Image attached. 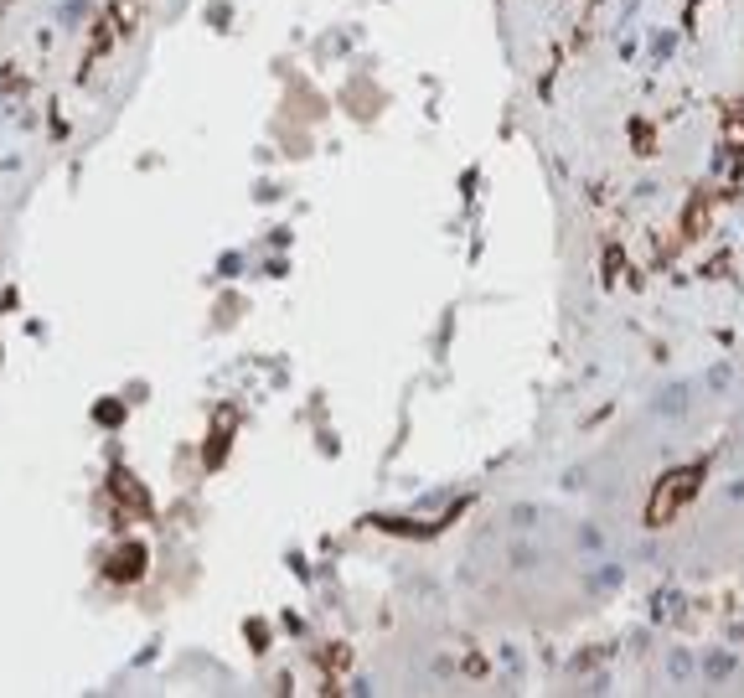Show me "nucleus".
Instances as JSON below:
<instances>
[{"label": "nucleus", "mask_w": 744, "mask_h": 698, "mask_svg": "<svg viewBox=\"0 0 744 698\" xmlns=\"http://www.w3.org/2000/svg\"><path fill=\"white\" fill-rule=\"evenodd\" d=\"M693 487H698V471H678V476H667V487H661V492L651 497V513H646V517H651V523L661 528V523H667V517H672V513L682 507V497L693 492Z\"/></svg>", "instance_id": "1"}, {"label": "nucleus", "mask_w": 744, "mask_h": 698, "mask_svg": "<svg viewBox=\"0 0 744 698\" xmlns=\"http://www.w3.org/2000/svg\"><path fill=\"white\" fill-rule=\"evenodd\" d=\"M734 667H740V658L723 652V647L703 652V683H729V678H734Z\"/></svg>", "instance_id": "2"}, {"label": "nucleus", "mask_w": 744, "mask_h": 698, "mask_svg": "<svg viewBox=\"0 0 744 698\" xmlns=\"http://www.w3.org/2000/svg\"><path fill=\"white\" fill-rule=\"evenodd\" d=\"M651 409L661 414V419H678V414H687V383H667V389L657 393V404Z\"/></svg>", "instance_id": "3"}, {"label": "nucleus", "mask_w": 744, "mask_h": 698, "mask_svg": "<svg viewBox=\"0 0 744 698\" xmlns=\"http://www.w3.org/2000/svg\"><path fill=\"white\" fill-rule=\"evenodd\" d=\"M729 383H734V368L729 362H713V368L703 372V389L708 393H729Z\"/></svg>", "instance_id": "4"}, {"label": "nucleus", "mask_w": 744, "mask_h": 698, "mask_svg": "<svg viewBox=\"0 0 744 698\" xmlns=\"http://www.w3.org/2000/svg\"><path fill=\"white\" fill-rule=\"evenodd\" d=\"M667 678H672V683H687V678H693V658H687L682 647H678V652H667Z\"/></svg>", "instance_id": "5"}, {"label": "nucleus", "mask_w": 744, "mask_h": 698, "mask_svg": "<svg viewBox=\"0 0 744 698\" xmlns=\"http://www.w3.org/2000/svg\"><path fill=\"white\" fill-rule=\"evenodd\" d=\"M610 585H620V564H605L595 575V590H610Z\"/></svg>", "instance_id": "6"}, {"label": "nucleus", "mask_w": 744, "mask_h": 698, "mask_svg": "<svg viewBox=\"0 0 744 698\" xmlns=\"http://www.w3.org/2000/svg\"><path fill=\"white\" fill-rule=\"evenodd\" d=\"M723 497H729V502H744V476H740V481H729V487H723Z\"/></svg>", "instance_id": "7"}]
</instances>
